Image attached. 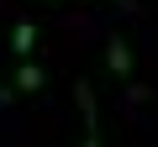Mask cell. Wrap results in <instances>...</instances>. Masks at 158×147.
<instances>
[{"label": "cell", "instance_id": "cell-1", "mask_svg": "<svg viewBox=\"0 0 158 147\" xmlns=\"http://www.w3.org/2000/svg\"><path fill=\"white\" fill-rule=\"evenodd\" d=\"M74 100H79V116H85V147H100V110H95V84L79 79L74 84Z\"/></svg>", "mask_w": 158, "mask_h": 147}, {"label": "cell", "instance_id": "cell-2", "mask_svg": "<svg viewBox=\"0 0 158 147\" xmlns=\"http://www.w3.org/2000/svg\"><path fill=\"white\" fill-rule=\"evenodd\" d=\"M106 68L116 74V79H132V74H137V63H132V47H127L121 37H111V42H106Z\"/></svg>", "mask_w": 158, "mask_h": 147}, {"label": "cell", "instance_id": "cell-3", "mask_svg": "<svg viewBox=\"0 0 158 147\" xmlns=\"http://www.w3.org/2000/svg\"><path fill=\"white\" fill-rule=\"evenodd\" d=\"M32 47H37V26H32V21H16V26H11V53L27 58Z\"/></svg>", "mask_w": 158, "mask_h": 147}, {"label": "cell", "instance_id": "cell-4", "mask_svg": "<svg viewBox=\"0 0 158 147\" xmlns=\"http://www.w3.org/2000/svg\"><path fill=\"white\" fill-rule=\"evenodd\" d=\"M42 84H48V74H42L37 63H21V68H16V89L32 95V89H42Z\"/></svg>", "mask_w": 158, "mask_h": 147}, {"label": "cell", "instance_id": "cell-5", "mask_svg": "<svg viewBox=\"0 0 158 147\" xmlns=\"http://www.w3.org/2000/svg\"><path fill=\"white\" fill-rule=\"evenodd\" d=\"M111 6H121V11H132V0H111Z\"/></svg>", "mask_w": 158, "mask_h": 147}]
</instances>
